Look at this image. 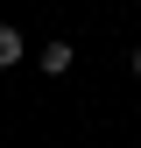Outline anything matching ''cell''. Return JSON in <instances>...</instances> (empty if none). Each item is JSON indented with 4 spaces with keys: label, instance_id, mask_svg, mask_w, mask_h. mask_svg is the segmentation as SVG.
Listing matches in <instances>:
<instances>
[{
    "label": "cell",
    "instance_id": "cell-1",
    "mask_svg": "<svg viewBox=\"0 0 141 148\" xmlns=\"http://www.w3.org/2000/svg\"><path fill=\"white\" fill-rule=\"evenodd\" d=\"M21 49H28V42H21V28H0V71L21 64Z\"/></svg>",
    "mask_w": 141,
    "mask_h": 148
},
{
    "label": "cell",
    "instance_id": "cell-2",
    "mask_svg": "<svg viewBox=\"0 0 141 148\" xmlns=\"http://www.w3.org/2000/svg\"><path fill=\"white\" fill-rule=\"evenodd\" d=\"M42 71L64 78V71H70V42H42Z\"/></svg>",
    "mask_w": 141,
    "mask_h": 148
},
{
    "label": "cell",
    "instance_id": "cell-3",
    "mask_svg": "<svg viewBox=\"0 0 141 148\" xmlns=\"http://www.w3.org/2000/svg\"><path fill=\"white\" fill-rule=\"evenodd\" d=\"M134 71H141V42H134Z\"/></svg>",
    "mask_w": 141,
    "mask_h": 148
}]
</instances>
